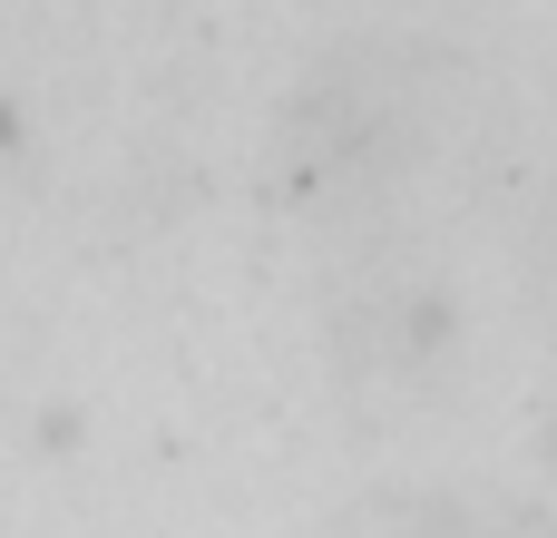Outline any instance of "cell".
I'll return each instance as SVG.
<instances>
[{
    "mask_svg": "<svg viewBox=\"0 0 557 538\" xmlns=\"http://www.w3.org/2000/svg\"><path fill=\"white\" fill-rule=\"evenodd\" d=\"M450 538H557V519H460Z\"/></svg>",
    "mask_w": 557,
    "mask_h": 538,
    "instance_id": "1",
    "label": "cell"
}]
</instances>
